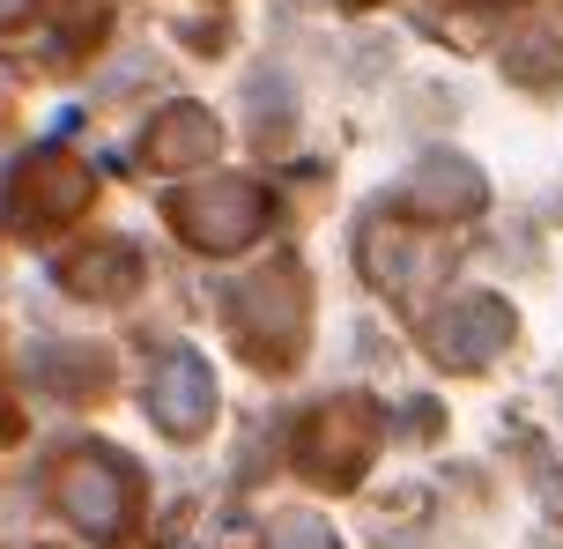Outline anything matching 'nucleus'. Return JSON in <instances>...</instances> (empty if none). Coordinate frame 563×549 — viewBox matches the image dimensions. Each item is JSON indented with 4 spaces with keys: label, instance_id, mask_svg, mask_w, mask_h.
<instances>
[{
    "label": "nucleus",
    "instance_id": "nucleus-1",
    "mask_svg": "<svg viewBox=\"0 0 563 549\" xmlns=\"http://www.w3.org/2000/svg\"><path fill=\"white\" fill-rule=\"evenodd\" d=\"M416 194L430 201V216H460V208L475 201L482 186H475V172H467V164H452V156H430V164L416 172Z\"/></svg>",
    "mask_w": 563,
    "mask_h": 549
}]
</instances>
